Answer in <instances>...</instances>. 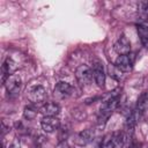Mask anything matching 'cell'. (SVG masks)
I'll return each instance as SVG.
<instances>
[{"label":"cell","mask_w":148,"mask_h":148,"mask_svg":"<svg viewBox=\"0 0 148 148\" xmlns=\"http://www.w3.org/2000/svg\"><path fill=\"white\" fill-rule=\"evenodd\" d=\"M46 95H47L46 89L40 84L31 86L27 90V98L31 104H35V105L43 103L46 99Z\"/></svg>","instance_id":"1"},{"label":"cell","mask_w":148,"mask_h":148,"mask_svg":"<svg viewBox=\"0 0 148 148\" xmlns=\"http://www.w3.org/2000/svg\"><path fill=\"white\" fill-rule=\"evenodd\" d=\"M75 77L81 86H88L92 81V69L87 65H80L75 69Z\"/></svg>","instance_id":"2"},{"label":"cell","mask_w":148,"mask_h":148,"mask_svg":"<svg viewBox=\"0 0 148 148\" xmlns=\"http://www.w3.org/2000/svg\"><path fill=\"white\" fill-rule=\"evenodd\" d=\"M21 77L18 74H12L7 80L6 82L3 83L5 87H6V90L8 92L9 96L14 97V96H17L20 94V89H21Z\"/></svg>","instance_id":"3"},{"label":"cell","mask_w":148,"mask_h":148,"mask_svg":"<svg viewBox=\"0 0 148 148\" xmlns=\"http://www.w3.org/2000/svg\"><path fill=\"white\" fill-rule=\"evenodd\" d=\"M91 69H92V75L96 84L99 88H103L105 84V69H104L103 62L101 60H95Z\"/></svg>","instance_id":"4"},{"label":"cell","mask_w":148,"mask_h":148,"mask_svg":"<svg viewBox=\"0 0 148 148\" xmlns=\"http://www.w3.org/2000/svg\"><path fill=\"white\" fill-rule=\"evenodd\" d=\"M16 69H17V64H16V61H14L10 57H7V58L5 59L2 66H1V81H2V83H5L6 80H7L12 74H14V73L16 72Z\"/></svg>","instance_id":"5"},{"label":"cell","mask_w":148,"mask_h":148,"mask_svg":"<svg viewBox=\"0 0 148 148\" xmlns=\"http://www.w3.org/2000/svg\"><path fill=\"white\" fill-rule=\"evenodd\" d=\"M40 127L47 134L53 133L60 127V120L57 117H43L40 120Z\"/></svg>","instance_id":"6"},{"label":"cell","mask_w":148,"mask_h":148,"mask_svg":"<svg viewBox=\"0 0 148 148\" xmlns=\"http://www.w3.org/2000/svg\"><path fill=\"white\" fill-rule=\"evenodd\" d=\"M113 50L119 54V56H126V54H130L131 52V43L128 40V38L124 35H121L117 42L114 43L113 45Z\"/></svg>","instance_id":"7"},{"label":"cell","mask_w":148,"mask_h":148,"mask_svg":"<svg viewBox=\"0 0 148 148\" xmlns=\"http://www.w3.org/2000/svg\"><path fill=\"white\" fill-rule=\"evenodd\" d=\"M114 66H116L121 73L131 72V71H132V67H133V58H132L130 54L119 56V57L116 59Z\"/></svg>","instance_id":"8"},{"label":"cell","mask_w":148,"mask_h":148,"mask_svg":"<svg viewBox=\"0 0 148 148\" xmlns=\"http://www.w3.org/2000/svg\"><path fill=\"white\" fill-rule=\"evenodd\" d=\"M73 90H74V88L72 84H69L68 82H65V81H60L54 87V96H57L59 98H66L73 94Z\"/></svg>","instance_id":"9"},{"label":"cell","mask_w":148,"mask_h":148,"mask_svg":"<svg viewBox=\"0 0 148 148\" xmlns=\"http://www.w3.org/2000/svg\"><path fill=\"white\" fill-rule=\"evenodd\" d=\"M94 135H95V132L92 128H87V130H83L82 132H80L76 138H75V143L80 147H83V146H87L89 142L92 141L94 139Z\"/></svg>","instance_id":"10"},{"label":"cell","mask_w":148,"mask_h":148,"mask_svg":"<svg viewBox=\"0 0 148 148\" xmlns=\"http://www.w3.org/2000/svg\"><path fill=\"white\" fill-rule=\"evenodd\" d=\"M60 106L57 103L50 102V103H45L42 108H40V113L44 117H57L60 113Z\"/></svg>","instance_id":"11"},{"label":"cell","mask_w":148,"mask_h":148,"mask_svg":"<svg viewBox=\"0 0 148 148\" xmlns=\"http://www.w3.org/2000/svg\"><path fill=\"white\" fill-rule=\"evenodd\" d=\"M141 113H142V112L139 111L138 109H135V110H133L132 112H130V114H128V117H127V119H126V123H125V127H126L127 131H132V130L134 128V126L136 125V123H138V120H139Z\"/></svg>","instance_id":"12"},{"label":"cell","mask_w":148,"mask_h":148,"mask_svg":"<svg viewBox=\"0 0 148 148\" xmlns=\"http://www.w3.org/2000/svg\"><path fill=\"white\" fill-rule=\"evenodd\" d=\"M126 135L123 132L112 133V148H124Z\"/></svg>","instance_id":"13"},{"label":"cell","mask_w":148,"mask_h":148,"mask_svg":"<svg viewBox=\"0 0 148 148\" xmlns=\"http://www.w3.org/2000/svg\"><path fill=\"white\" fill-rule=\"evenodd\" d=\"M136 30H138V35H139L141 44L147 45L148 44V25L140 23L136 25Z\"/></svg>","instance_id":"14"},{"label":"cell","mask_w":148,"mask_h":148,"mask_svg":"<svg viewBox=\"0 0 148 148\" xmlns=\"http://www.w3.org/2000/svg\"><path fill=\"white\" fill-rule=\"evenodd\" d=\"M37 116V109L34 108L32 105H27L23 109V118L25 120H32Z\"/></svg>","instance_id":"15"},{"label":"cell","mask_w":148,"mask_h":148,"mask_svg":"<svg viewBox=\"0 0 148 148\" xmlns=\"http://www.w3.org/2000/svg\"><path fill=\"white\" fill-rule=\"evenodd\" d=\"M136 109L141 112H143L148 109V92H145L139 97L138 103H136Z\"/></svg>","instance_id":"16"},{"label":"cell","mask_w":148,"mask_h":148,"mask_svg":"<svg viewBox=\"0 0 148 148\" xmlns=\"http://www.w3.org/2000/svg\"><path fill=\"white\" fill-rule=\"evenodd\" d=\"M101 148H112V133L105 135V136L102 139Z\"/></svg>","instance_id":"17"},{"label":"cell","mask_w":148,"mask_h":148,"mask_svg":"<svg viewBox=\"0 0 148 148\" xmlns=\"http://www.w3.org/2000/svg\"><path fill=\"white\" fill-rule=\"evenodd\" d=\"M1 127H2V135H5L7 132L10 131V125L7 124L6 119H2V121H1Z\"/></svg>","instance_id":"18"},{"label":"cell","mask_w":148,"mask_h":148,"mask_svg":"<svg viewBox=\"0 0 148 148\" xmlns=\"http://www.w3.org/2000/svg\"><path fill=\"white\" fill-rule=\"evenodd\" d=\"M139 8H140V10H142L145 13H148V1H141V2H139Z\"/></svg>","instance_id":"19"},{"label":"cell","mask_w":148,"mask_h":148,"mask_svg":"<svg viewBox=\"0 0 148 148\" xmlns=\"http://www.w3.org/2000/svg\"><path fill=\"white\" fill-rule=\"evenodd\" d=\"M9 148H21V141H20V139H14L13 140V142L9 145Z\"/></svg>","instance_id":"20"},{"label":"cell","mask_w":148,"mask_h":148,"mask_svg":"<svg viewBox=\"0 0 148 148\" xmlns=\"http://www.w3.org/2000/svg\"><path fill=\"white\" fill-rule=\"evenodd\" d=\"M54 148H69V145H68V142L66 140H61Z\"/></svg>","instance_id":"21"},{"label":"cell","mask_w":148,"mask_h":148,"mask_svg":"<svg viewBox=\"0 0 148 148\" xmlns=\"http://www.w3.org/2000/svg\"><path fill=\"white\" fill-rule=\"evenodd\" d=\"M2 148H5V145H2Z\"/></svg>","instance_id":"22"}]
</instances>
